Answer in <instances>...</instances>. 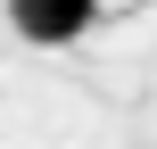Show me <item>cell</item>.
I'll return each mask as SVG.
<instances>
[{"instance_id": "cell-1", "label": "cell", "mask_w": 157, "mask_h": 149, "mask_svg": "<svg viewBox=\"0 0 157 149\" xmlns=\"http://www.w3.org/2000/svg\"><path fill=\"white\" fill-rule=\"evenodd\" d=\"M91 17H99V0H8V25H17L25 41H41V50L83 41V33H91Z\"/></svg>"}]
</instances>
